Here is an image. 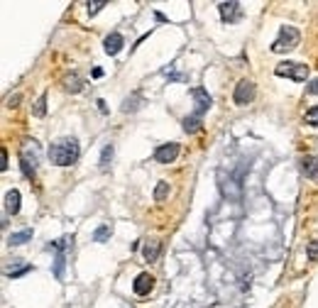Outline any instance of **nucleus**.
Returning <instances> with one entry per match:
<instances>
[{
	"instance_id": "f257e3e1",
	"label": "nucleus",
	"mask_w": 318,
	"mask_h": 308,
	"mask_svg": "<svg viewBox=\"0 0 318 308\" xmlns=\"http://www.w3.org/2000/svg\"><path fill=\"white\" fill-rule=\"evenodd\" d=\"M78 154H81V147H78V139L76 137H62V139L52 142V147H49V159L57 167H71V164H76Z\"/></svg>"
},
{
	"instance_id": "f03ea898",
	"label": "nucleus",
	"mask_w": 318,
	"mask_h": 308,
	"mask_svg": "<svg viewBox=\"0 0 318 308\" xmlns=\"http://www.w3.org/2000/svg\"><path fill=\"white\" fill-rule=\"evenodd\" d=\"M243 169L238 171V174H225L223 169L218 171V184H220V191H223V196L225 198H230V201H240V196H243Z\"/></svg>"
},
{
	"instance_id": "7ed1b4c3",
	"label": "nucleus",
	"mask_w": 318,
	"mask_h": 308,
	"mask_svg": "<svg viewBox=\"0 0 318 308\" xmlns=\"http://www.w3.org/2000/svg\"><path fill=\"white\" fill-rule=\"evenodd\" d=\"M299 39H301L299 30H296V27H291V25H284V27L279 30V37H277V39L272 42V52H274V54H284V52H291V49H296Z\"/></svg>"
},
{
	"instance_id": "20e7f679",
	"label": "nucleus",
	"mask_w": 318,
	"mask_h": 308,
	"mask_svg": "<svg viewBox=\"0 0 318 308\" xmlns=\"http://www.w3.org/2000/svg\"><path fill=\"white\" fill-rule=\"evenodd\" d=\"M274 73L277 76H286L291 81H306L309 78V66L296 64V62H282V64H277Z\"/></svg>"
},
{
	"instance_id": "39448f33",
	"label": "nucleus",
	"mask_w": 318,
	"mask_h": 308,
	"mask_svg": "<svg viewBox=\"0 0 318 308\" xmlns=\"http://www.w3.org/2000/svg\"><path fill=\"white\" fill-rule=\"evenodd\" d=\"M254 96H257V88H254V83L250 78H243L238 86H235V93H233V101H235V105H250L254 101Z\"/></svg>"
},
{
	"instance_id": "423d86ee",
	"label": "nucleus",
	"mask_w": 318,
	"mask_h": 308,
	"mask_svg": "<svg viewBox=\"0 0 318 308\" xmlns=\"http://www.w3.org/2000/svg\"><path fill=\"white\" fill-rule=\"evenodd\" d=\"M20 169H22L25 179L35 181V176H37V149L30 154V149L22 147V152H20Z\"/></svg>"
},
{
	"instance_id": "0eeeda50",
	"label": "nucleus",
	"mask_w": 318,
	"mask_h": 308,
	"mask_svg": "<svg viewBox=\"0 0 318 308\" xmlns=\"http://www.w3.org/2000/svg\"><path fill=\"white\" fill-rule=\"evenodd\" d=\"M218 12H220V20H223V22L233 25V22H238V20L243 17V5H240L238 0L220 2V5H218Z\"/></svg>"
},
{
	"instance_id": "6e6552de",
	"label": "nucleus",
	"mask_w": 318,
	"mask_h": 308,
	"mask_svg": "<svg viewBox=\"0 0 318 308\" xmlns=\"http://www.w3.org/2000/svg\"><path fill=\"white\" fill-rule=\"evenodd\" d=\"M177 157H179V144L177 142H167V144H159L154 149V162H159V164H172Z\"/></svg>"
},
{
	"instance_id": "1a4fd4ad",
	"label": "nucleus",
	"mask_w": 318,
	"mask_h": 308,
	"mask_svg": "<svg viewBox=\"0 0 318 308\" xmlns=\"http://www.w3.org/2000/svg\"><path fill=\"white\" fill-rule=\"evenodd\" d=\"M191 98L196 101V110H193V115H201L203 118V113L213 105V98L208 96V91H203V88H191Z\"/></svg>"
},
{
	"instance_id": "9d476101",
	"label": "nucleus",
	"mask_w": 318,
	"mask_h": 308,
	"mask_svg": "<svg viewBox=\"0 0 318 308\" xmlns=\"http://www.w3.org/2000/svg\"><path fill=\"white\" fill-rule=\"evenodd\" d=\"M152 289H154V276H152V274H147V272L137 274V279L132 281V291H135L137 296H147Z\"/></svg>"
},
{
	"instance_id": "9b49d317",
	"label": "nucleus",
	"mask_w": 318,
	"mask_h": 308,
	"mask_svg": "<svg viewBox=\"0 0 318 308\" xmlns=\"http://www.w3.org/2000/svg\"><path fill=\"white\" fill-rule=\"evenodd\" d=\"M123 47H125V39H123L120 32H110V34L106 37V42H103V49H106V54H110V57H115Z\"/></svg>"
},
{
	"instance_id": "f8f14e48",
	"label": "nucleus",
	"mask_w": 318,
	"mask_h": 308,
	"mask_svg": "<svg viewBox=\"0 0 318 308\" xmlns=\"http://www.w3.org/2000/svg\"><path fill=\"white\" fill-rule=\"evenodd\" d=\"M62 88L66 93H81L83 91V78L76 71H71V73H66L62 78Z\"/></svg>"
},
{
	"instance_id": "ddd939ff",
	"label": "nucleus",
	"mask_w": 318,
	"mask_h": 308,
	"mask_svg": "<svg viewBox=\"0 0 318 308\" xmlns=\"http://www.w3.org/2000/svg\"><path fill=\"white\" fill-rule=\"evenodd\" d=\"M20 201H22V196H20L17 188L7 191V193H5V210H7L10 215H17V213H20Z\"/></svg>"
},
{
	"instance_id": "4468645a",
	"label": "nucleus",
	"mask_w": 318,
	"mask_h": 308,
	"mask_svg": "<svg viewBox=\"0 0 318 308\" xmlns=\"http://www.w3.org/2000/svg\"><path fill=\"white\" fill-rule=\"evenodd\" d=\"M301 171H304L306 179H318V159L316 157H311V154L301 157Z\"/></svg>"
},
{
	"instance_id": "2eb2a0df",
	"label": "nucleus",
	"mask_w": 318,
	"mask_h": 308,
	"mask_svg": "<svg viewBox=\"0 0 318 308\" xmlns=\"http://www.w3.org/2000/svg\"><path fill=\"white\" fill-rule=\"evenodd\" d=\"M159 254H162V242H157V240H149L147 245L142 247V257H144L147 262H157Z\"/></svg>"
},
{
	"instance_id": "dca6fc26",
	"label": "nucleus",
	"mask_w": 318,
	"mask_h": 308,
	"mask_svg": "<svg viewBox=\"0 0 318 308\" xmlns=\"http://www.w3.org/2000/svg\"><path fill=\"white\" fill-rule=\"evenodd\" d=\"M47 249H54V252H66L69 254V249H73V235H64L62 240H54V242H49Z\"/></svg>"
},
{
	"instance_id": "f3484780",
	"label": "nucleus",
	"mask_w": 318,
	"mask_h": 308,
	"mask_svg": "<svg viewBox=\"0 0 318 308\" xmlns=\"http://www.w3.org/2000/svg\"><path fill=\"white\" fill-rule=\"evenodd\" d=\"M113 154H115V147H113V142H108L106 147H103V152H101V171H108V167H110V162H113Z\"/></svg>"
},
{
	"instance_id": "a211bd4d",
	"label": "nucleus",
	"mask_w": 318,
	"mask_h": 308,
	"mask_svg": "<svg viewBox=\"0 0 318 308\" xmlns=\"http://www.w3.org/2000/svg\"><path fill=\"white\" fill-rule=\"evenodd\" d=\"M110 235H113L110 223H103V225H98V228H96V233H93V242H108V240H110Z\"/></svg>"
},
{
	"instance_id": "6ab92c4d",
	"label": "nucleus",
	"mask_w": 318,
	"mask_h": 308,
	"mask_svg": "<svg viewBox=\"0 0 318 308\" xmlns=\"http://www.w3.org/2000/svg\"><path fill=\"white\" fill-rule=\"evenodd\" d=\"M30 240H32V230L25 228V230H20V233H12V235L7 238V245H25V242H30Z\"/></svg>"
},
{
	"instance_id": "aec40b11",
	"label": "nucleus",
	"mask_w": 318,
	"mask_h": 308,
	"mask_svg": "<svg viewBox=\"0 0 318 308\" xmlns=\"http://www.w3.org/2000/svg\"><path fill=\"white\" fill-rule=\"evenodd\" d=\"M64 269H66V252H57L52 272H54V276H57L59 281H64Z\"/></svg>"
},
{
	"instance_id": "412c9836",
	"label": "nucleus",
	"mask_w": 318,
	"mask_h": 308,
	"mask_svg": "<svg viewBox=\"0 0 318 308\" xmlns=\"http://www.w3.org/2000/svg\"><path fill=\"white\" fill-rule=\"evenodd\" d=\"M181 125H184V132L193 135V132H198V130H201V115H193V113H191L189 118H184V120H181Z\"/></svg>"
},
{
	"instance_id": "4be33fe9",
	"label": "nucleus",
	"mask_w": 318,
	"mask_h": 308,
	"mask_svg": "<svg viewBox=\"0 0 318 308\" xmlns=\"http://www.w3.org/2000/svg\"><path fill=\"white\" fill-rule=\"evenodd\" d=\"M140 103H142V96H140V93H132L130 98L123 101V113H135V110H140Z\"/></svg>"
},
{
	"instance_id": "5701e85b",
	"label": "nucleus",
	"mask_w": 318,
	"mask_h": 308,
	"mask_svg": "<svg viewBox=\"0 0 318 308\" xmlns=\"http://www.w3.org/2000/svg\"><path fill=\"white\" fill-rule=\"evenodd\" d=\"M169 191H172V188H169L167 181H159V184L154 186V201H157V203L167 201V198H169Z\"/></svg>"
},
{
	"instance_id": "b1692460",
	"label": "nucleus",
	"mask_w": 318,
	"mask_h": 308,
	"mask_svg": "<svg viewBox=\"0 0 318 308\" xmlns=\"http://www.w3.org/2000/svg\"><path fill=\"white\" fill-rule=\"evenodd\" d=\"M32 113H35V118H44V115H47V93H42V96L37 98Z\"/></svg>"
},
{
	"instance_id": "393cba45",
	"label": "nucleus",
	"mask_w": 318,
	"mask_h": 308,
	"mask_svg": "<svg viewBox=\"0 0 318 308\" xmlns=\"http://www.w3.org/2000/svg\"><path fill=\"white\" fill-rule=\"evenodd\" d=\"M304 123L311 125V127H318V105H311L304 115Z\"/></svg>"
},
{
	"instance_id": "a878e982",
	"label": "nucleus",
	"mask_w": 318,
	"mask_h": 308,
	"mask_svg": "<svg viewBox=\"0 0 318 308\" xmlns=\"http://www.w3.org/2000/svg\"><path fill=\"white\" fill-rule=\"evenodd\" d=\"M106 5H108L106 0H93V2H88V5H86V10H88V15L93 17V15H98V12H101Z\"/></svg>"
},
{
	"instance_id": "bb28decb",
	"label": "nucleus",
	"mask_w": 318,
	"mask_h": 308,
	"mask_svg": "<svg viewBox=\"0 0 318 308\" xmlns=\"http://www.w3.org/2000/svg\"><path fill=\"white\" fill-rule=\"evenodd\" d=\"M306 257H309L311 262H318V240H314V242L306 245Z\"/></svg>"
},
{
	"instance_id": "cd10ccee",
	"label": "nucleus",
	"mask_w": 318,
	"mask_h": 308,
	"mask_svg": "<svg viewBox=\"0 0 318 308\" xmlns=\"http://www.w3.org/2000/svg\"><path fill=\"white\" fill-rule=\"evenodd\" d=\"M32 269H35V267L27 264V267H22V269H17V272H7V276H10V279H20L22 274H27V272H32Z\"/></svg>"
},
{
	"instance_id": "c85d7f7f",
	"label": "nucleus",
	"mask_w": 318,
	"mask_h": 308,
	"mask_svg": "<svg viewBox=\"0 0 318 308\" xmlns=\"http://www.w3.org/2000/svg\"><path fill=\"white\" fill-rule=\"evenodd\" d=\"M306 93H311V96H318V78H311V81H309V86H306Z\"/></svg>"
},
{
	"instance_id": "c756f323",
	"label": "nucleus",
	"mask_w": 318,
	"mask_h": 308,
	"mask_svg": "<svg viewBox=\"0 0 318 308\" xmlns=\"http://www.w3.org/2000/svg\"><path fill=\"white\" fill-rule=\"evenodd\" d=\"M0 169L7 171V152H5V147H0Z\"/></svg>"
},
{
	"instance_id": "7c9ffc66",
	"label": "nucleus",
	"mask_w": 318,
	"mask_h": 308,
	"mask_svg": "<svg viewBox=\"0 0 318 308\" xmlns=\"http://www.w3.org/2000/svg\"><path fill=\"white\" fill-rule=\"evenodd\" d=\"M96 105H98V110H101V113H108V105H106V101H101V98H98V101H96Z\"/></svg>"
},
{
	"instance_id": "2f4dec72",
	"label": "nucleus",
	"mask_w": 318,
	"mask_h": 308,
	"mask_svg": "<svg viewBox=\"0 0 318 308\" xmlns=\"http://www.w3.org/2000/svg\"><path fill=\"white\" fill-rule=\"evenodd\" d=\"M103 76V68H93V78H101Z\"/></svg>"
},
{
	"instance_id": "473e14b6",
	"label": "nucleus",
	"mask_w": 318,
	"mask_h": 308,
	"mask_svg": "<svg viewBox=\"0 0 318 308\" xmlns=\"http://www.w3.org/2000/svg\"><path fill=\"white\" fill-rule=\"evenodd\" d=\"M17 103H20V96H15V98H10V108H15Z\"/></svg>"
}]
</instances>
